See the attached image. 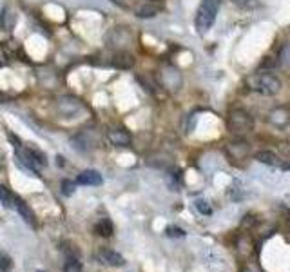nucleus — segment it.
<instances>
[{
    "mask_svg": "<svg viewBox=\"0 0 290 272\" xmlns=\"http://www.w3.org/2000/svg\"><path fill=\"white\" fill-rule=\"evenodd\" d=\"M17 24V15L13 13L11 10H4L2 15H0V28L4 31H11Z\"/></svg>",
    "mask_w": 290,
    "mask_h": 272,
    "instance_id": "nucleus-17",
    "label": "nucleus"
},
{
    "mask_svg": "<svg viewBox=\"0 0 290 272\" xmlns=\"http://www.w3.org/2000/svg\"><path fill=\"white\" fill-rule=\"evenodd\" d=\"M232 2L239 8H250L254 4V0H232Z\"/></svg>",
    "mask_w": 290,
    "mask_h": 272,
    "instance_id": "nucleus-27",
    "label": "nucleus"
},
{
    "mask_svg": "<svg viewBox=\"0 0 290 272\" xmlns=\"http://www.w3.org/2000/svg\"><path fill=\"white\" fill-rule=\"evenodd\" d=\"M6 64V53H4V49L0 48V67L4 66Z\"/></svg>",
    "mask_w": 290,
    "mask_h": 272,
    "instance_id": "nucleus-29",
    "label": "nucleus"
},
{
    "mask_svg": "<svg viewBox=\"0 0 290 272\" xmlns=\"http://www.w3.org/2000/svg\"><path fill=\"white\" fill-rule=\"evenodd\" d=\"M57 107H58V113L62 116H73L80 111L82 104L76 100L75 96H60L57 102Z\"/></svg>",
    "mask_w": 290,
    "mask_h": 272,
    "instance_id": "nucleus-7",
    "label": "nucleus"
},
{
    "mask_svg": "<svg viewBox=\"0 0 290 272\" xmlns=\"http://www.w3.org/2000/svg\"><path fill=\"white\" fill-rule=\"evenodd\" d=\"M71 143H73V149L86 153V151H89V149L95 145V140L89 138V133H87V131H82V133H78L76 136H73Z\"/></svg>",
    "mask_w": 290,
    "mask_h": 272,
    "instance_id": "nucleus-13",
    "label": "nucleus"
},
{
    "mask_svg": "<svg viewBox=\"0 0 290 272\" xmlns=\"http://www.w3.org/2000/svg\"><path fill=\"white\" fill-rule=\"evenodd\" d=\"M219 6H221V0H201L200 8H198V13H196V29L198 33H207L216 22V15L219 11Z\"/></svg>",
    "mask_w": 290,
    "mask_h": 272,
    "instance_id": "nucleus-2",
    "label": "nucleus"
},
{
    "mask_svg": "<svg viewBox=\"0 0 290 272\" xmlns=\"http://www.w3.org/2000/svg\"><path fill=\"white\" fill-rule=\"evenodd\" d=\"M98 259H100L104 265H107V267H124L125 265L124 256L118 252H114V250H111V248L100 250V252H98Z\"/></svg>",
    "mask_w": 290,
    "mask_h": 272,
    "instance_id": "nucleus-8",
    "label": "nucleus"
},
{
    "mask_svg": "<svg viewBox=\"0 0 290 272\" xmlns=\"http://www.w3.org/2000/svg\"><path fill=\"white\" fill-rule=\"evenodd\" d=\"M64 272H82V263L76 258H67L64 265Z\"/></svg>",
    "mask_w": 290,
    "mask_h": 272,
    "instance_id": "nucleus-22",
    "label": "nucleus"
},
{
    "mask_svg": "<svg viewBox=\"0 0 290 272\" xmlns=\"http://www.w3.org/2000/svg\"><path fill=\"white\" fill-rule=\"evenodd\" d=\"M113 66L116 67V69H122V71L133 69V67H134V58H133V55H129V53H118V55H114Z\"/></svg>",
    "mask_w": 290,
    "mask_h": 272,
    "instance_id": "nucleus-14",
    "label": "nucleus"
},
{
    "mask_svg": "<svg viewBox=\"0 0 290 272\" xmlns=\"http://www.w3.org/2000/svg\"><path fill=\"white\" fill-rule=\"evenodd\" d=\"M11 267H13V261H11L10 256L4 252H0V272H8Z\"/></svg>",
    "mask_w": 290,
    "mask_h": 272,
    "instance_id": "nucleus-25",
    "label": "nucleus"
},
{
    "mask_svg": "<svg viewBox=\"0 0 290 272\" xmlns=\"http://www.w3.org/2000/svg\"><path fill=\"white\" fill-rule=\"evenodd\" d=\"M227 127L228 131L236 136H245L252 133L254 129V118L247 109H232L227 116Z\"/></svg>",
    "mask_w": 290,
    "mask_h": 272,
    "instance_id": "nucleus-3",
    "label": "nucleus"
},
{
    "mask_svg": "<svg viewBox=\"0 0 290 272\" xmlns=\"http://www.w3.org/2000/svg\"><path fill=\"white\" fill-rule=\"evenodd\" d=\"M283 171H290V162L288 163H283Z\"/></svg>",
    "mask_w": 290,
    "mask_h": 272,
    "instance_id": "nucleus-30",
    "label": "nucleus"
},
{
    "mask_svg": "<svg viewBox=\"0 0 290 272\" xmlns=\"http://www.w3.org/2000/svg\"><path fill=\"white\" fill-rule=\"evenodd\" d=\"M107 136H109V142L116 147H125L133 142V136L127 129H111Z\"/></svg>",
    "mask_w": 290,
    "mask_h": 272,
    "instance_id": "nucleus-12",
    "label": "nucleus"
},
{
    "mask_svg": "<svg viewBox=\"0 0 290 272\" xmlns=\"http://www.w3.org/2000/svg\"><path fill=\"white\" fill-rule=\"evenodd\" d=\"M259 163H265V165H279L281 160L277 154H274L272 151H257L256 156H254Z\"/></svg>",
    "mask_w": 290,
    "mask_h": 272,
    "instance_id": "nucleus-16",
    "label": "nucleus"
},
{
    "mask_svg": "<svg viewBox=\"0 0 290 272\" xmlns=\"http://www.w3.org/2000/svg\"><path fill=\"white\" fill-rule=\"evenodd\" d=\"M288 225H290V220H288Z\"/></svg>",
    "mask_w": 290,
    "mask_h": 272,
    "instance_id": "nucleus-32",
    "label": "nucleus"
},
{
    "mask_svg": "<svg viewBox=\"0 0 290 272\" xmlns=\"http://www.w3.org/2000/svg\"><path fill=\"white\" fill-rule=\"evenodd\" d=\"M268 124L276 129H285L286 125L290 124V109L285 105H279V107H274V109L268 113Z\"/></svg>",
    "mask_w": 290,
    "mask_h": 272,
    "instance_id": "nucleus-5",
    "label": "nucleus"
},
{
    "mask_svg": "<svg viewBox=\"0 0 290 272\" xmlns=\"http://www.w3.org/2000/svg\"><path fill=\"white\" fill-rule=\"evenodd\" d=\"M17 153H19V158L20 162L24 163V167H28L29 171L37 172L38 169H42L48 165V158L42 151H37L33 147H19L17 149Z\"/></svg>",
    "mask_w": 290,
    "mask_h": 272,
    "instance_id": "nucleus-4",
    "label": "nucleus"
},
{
    "mask_svg": "<svg viewBox=\"0 0 290 272\" xmlns=\"http://www.w3.org/2000/svg\"><path fill=\"white\" fill-rule=\"evenodd\" d=\"M160 11H162V6L160 4L147 2V4H142L136 8V17H140V19H151V17H156Z\"/></svg>",
    "mask_w": 290,
    "mask_h": 272,
    "instance_id": "nucleus-15",
    "label": "nucleus"
},
{
    "mask_svg": "<svg viewBox=\"0 0 290 272\" xmlns=\"http://www.w3.org/2000/svg\"><path fill=\"white\" fill-rule=\"evenodd\" d=\"M160 80H162L163 87H167V89L171 91H178L181 87V75L178 69H174V67H165L162 71V75H160Z\"/></svg>",
    "mask_w": 290,
    "mask_h": 272,
    "instance_id": "nucleus-6",
    "label": "nucleus"
},
{
    "mask_svg": "<svg viewBox=\"0 0 290 272\" xmlns=\"http://www.w3.org/2000/svg\"><path fill=\"white\" fill-rule=\"evenodd\" d=\"M113 4H116L118 8H127V4H125V0H111Z\"/></svg>",
    "mask_w": 290,
    "mask_h": 272,
    "instance_id": "nucleus-28",
    "label": "nucleus"
},
{
    "mask_svg": "<svg viewBox=\"0 0 290 272\" xmlns=\"http://www.w3.org/2000/svg\"><path fill=\"white\" fill-rule=\"evenodd\" d=\"M73 192H75V181L64 180L62 181V194L64 196H73Z\"/></svg>",
    "mask_w": 290,
    "mask_h": 272,
    "instance_id": "nucleus-26",
    "label": "nucleus"
},
{
    "mask_svg": "<svg viewBox=\"0 0 290 272\" xmlns=\"http://www.w3.org/2000/svg\"><path fill=\"white\" fill-rule=\"evenodd\" d=\"M76 183H80V185H102L104 183V178L98 171L95 169H86V171H82L76 178Z\"/></svg>",
    "mask_w": 290,
    "mask_h": 272,
    "instance_id": "nucleus-10",
    "label": "nucleus"
},
{
    "mask_svg": "<svg viewBox=\"0 0 290 272\" xmlns=\"http://www.w3.org/2000/svg\"><path fill=\"white\" fill-rule=\"evenodd\" d=\"M13 205L17 207V210H19V214L24 218V221L28 225H31V227H37V218H35V212L31 210V207L26 203L22 198H19V196H15L13 200Z\"/></svg>",
    "mask_w": 290,
    "mask_h": 272,
    "instance_id": "nucleus-9",
    "label": "nucleus"
},
{
    "mask_svg": "<svg viewBox=\"0 0 290 272\" xmlns=\"http://www.w3.org/2000/svg\"><path fill=\"white\" fill-rule=\"evenodd\" d=\"M95 230L100 234L102 238H109V236H113V223L109 220H102L100 223H96Z\"/></svg>",
    "mask_w": 290,
    "mask_h": 272,
    "instance_id": "nucleus-18",
    "label": "nucleus"
},
{
    "mask_svg": "<svg viewBox=\"0 0 290 272\" xmlns=\"http://www.w3.org/2000/svg\"><path fill=\"white\" fill-rule=\"evenodd\" d=\"M238 250L243 254V256H248L252 252V239L248 236H241V239L238 241Z\"/></svg>",
    "mask_w": 290,
    "mask_h": 272,
    "instance_id": "nucleus-20",
    "label": "nucleus"
},
{
    "mask_svg": "<svg viewBox=\"0 0 290 272\" xmlns=\"http://www.w3.org/2000/svg\"><path fill=\"white\" fill-rule=\"evenodd\" d=\"M196 209H198V212H201V214H205V216L212 214V207L209 205V201H205V200H196Z\"/></svg>",
    "mask_w": 290,
    "mask_h": 272,
    "instance_id": "nucleus-23",
    "label": "nucleus"
},
{
    "mask_svg": "<svg viewBox=\"0 0 290 272\" xmlns=\"http://www.w3.org/2000/svg\"><path fill=\"white\" fill-rule=\"evenodd\" d=\"M248 87L259 95H265V96H272V95H277L283 87L281 84V78L274 73H256L252 77L248 78Z\"/></svg>",
    "mask_w": 290,
    "mask_h": 272,
    "instance_id": "nucleus-1",
    "label": "nucleus"
},
{
    "mask_svg": "<svg viewBox=\"0 0 290 272\" xmlns=\"http://www.w3.org/2000/svg\"><path fill=\"white\" fill-rule=\"evenodd\" d=\"M38 272H44V270H38Z\"/></svg>",
    "mask_w": 290,
    "mask_h": 272,
    "instance_id": "nucleus-31",
    "label": "nucleus"
},
{
    "mask_svg": "<svg viewBox=\"0 0 290 272\" xmlns=\"http://www.w3.org/2000/svg\"><path fill=\"white\" fill-rule=\"evenodd\" d=\"M248 143L245 140H234L227 145V153L234 158V160H243L248 154Z\"/></svg>",
    "mask_w": 290,
    "mask_h": 272,
    "instance_id": "nucleus-11",
    "label": "nucleus"
},
{
    "mask_svg": "<svg viewBox=\"0 0 290 272\" xmlns=\"http://www.w3.org/2000/svg\"><path fill=\"white\" fill-rule=\"evenodd\" d=\"M165 234L169 236V238H185V230L180 229V227H174V225H171V227H167L165 229Z\"/></svg>",
    "mask_w": 290,
    "mask_h": 272,
    "instance_id": "nucleus-24",
    "label": "nucleus"
},
{
    "mask_svg": "<svg viewBox=\"0 0 290 272\" xmlns=\"http://www.w3.org/2000/svg\"><path fill=\"white\" fill-rule=\"evenodd\" d=\"M277 66H290V46L286 44V46H283L279 51V55H277Z\"/></svg>",
    "mask_w": 290,
    "mask_h": 272,
    "instance_id": "nucleus-21",
    "label": "nucleus"
},
{
    "mask_svg": "<svg viewBox=\"0 0 290 272\" xmlns=\"http://www.w3.org/2000/svg\"><path fill=\"white\" fill-rule=\"evenodd\" d=\"M13 200H15V196L10 192V189L4 185H0V203L4 207H13Z\"/></svg>",
    "mask_w": 290,
    "mask_h": 272,
    "instance_id": "nucleus-19",
    "label": "nucleus"
}]
</instances>
